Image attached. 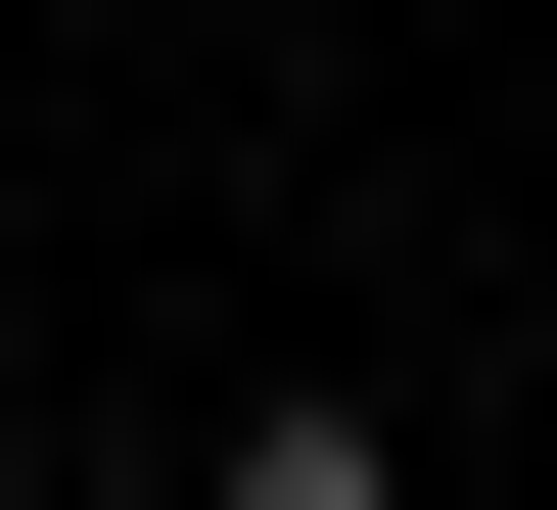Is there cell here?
<instances>
[{
	"label": "cell",
	"mask_w": 557,
	"mask_h": 510,
	"mask_svg": "<svg viewBox=\"0 0 557 510\" xmlns=\"http://www.w3.org/2000/svg\"><path fill=\"white\" fill-rule=\"evenodd\" d=\"M186 510H418V418H372V372H233V418H186Z\"/></svg>",
	"instance_id": "1"
},
{
	"label": "cell",
	"mask_w": 557,
	"mask_h": 510,
	"mask_svg": "<svg viewBox=\"0 0 557 510\" xmlns=\"http://www.w3.org/2000/svg\"><path fill=\"white\" fill-rule=\"evenodd\" d=\"M0 464H47V325H0Z\"/></svg>",
	"instance_id": "2"
}]
</instances>
